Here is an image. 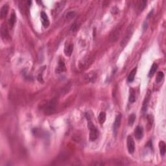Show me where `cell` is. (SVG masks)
<instances>
[{
	"instance_id": "6da1fadb",
	"label": "cell",
	"mask_w": 166,
	"mask_h": 166,
	"mask_svg": "<svg viewBox=\"0 0 166 166\" xmlns=\"http://www.w3.org/2000/svg\"><path fill=\"white\" fill-rule=\"evenodd\" d=\"M56 102L55 99L49 101L45 104L44 107V111L46 114H52L55 112L56 108Z\"/></svg>"
},
{
	"instance_id": "7a4b0ae2",
	"label": "cell",
	"mask_w": 166,
	"mask_h": 166,
	"mask_svg": "<svg viewBox=\"0 0 166 166\" xmlns=\"http://www.w3.org/2000/svg\"><path fill=\"white\" fill-rule=\"evenodd\" d=\"M88 127L90 129V140L91 141H95L99 136V132L97 128L95 127L92 121H88Z\"/></svg>"
},
{
	"instance_id": "3957f363",
	"label": "cell",
	"mask_w": 166,
	"mask_h": 166,
	"mask_svg": "<svg viewBox=\"0 0 166 166\" xmlns=\"http://www.w3.org/2000/svg\"><path fill=\"white\" fill-rule=\"evenodd\" d=\"M127 149L128 151L130 154H132L135 151V144H134V140L132 136H129L127 140Z\"/></svg>"
},
{
	"instance_id": "277c9868",
	"label": "cell",
	"mask_w": 166,
	"mask_h": 166,
	"mask_svg": "<svg viewBox=\"0 0 166 166\" xmlns=\"http://www.w3.org/2000/svg\"><path fill=\"white\" fill-rule=\"evenodd\" d=\"M41 18H42V22L44 27L47 28L49 25V19L48 18V16L46 14L45 12H41Z\"/></svg>"
},
{
	"instance_id": "5b68a950",
	"label": "cell",
	"mask_w": 166,
	"mask_h": 166,
	"mask_svg": "<svg viewBox=\"0 0 166 166\" xmlns=\"http://www.w3.org/2000/svg\"><path fill=\"white\" fill-rule=\"evenodd\" d=\"M134 136L137 139H142L144 136V129L140 126H138L134 131Z\"/></svg>"
},
{
	"instance_id": "8992f818",
	"label": "cell",
	"mask_w": 166,
	"mask_h": 166,
	"mask_svg": "<svg viewBox=\"0 0 166 166\" xmlns=\"http://www.w3.org/2000/svg\"><path fill=\"white\" fill-rule=\"evenodd\" d=\"M121 115L119 114L118 116H116L115 121L114 123V131L115 132H117L118 129H119L120 124H121Z\"/></svg>"
},
{
	"instance_id": "52a82bcc",
	"label": "cell",
	"mask_w": 166,
	"mask_h": 166,
	"mask_svg": "<svg viewBox=\"0 0 166 166\" xmlns=\"http://www.w3.org/2000/svg\"><path fill=\"white\" fill-rule=\"evenodd\" d=\"M8 6L7 5H4L1 8V10H0V17L1 19H3L4 18H5L8 13Z\"/></svg>"
},
{
	"instance_id": "ba28073f",
	"label": "cell",
	"mask_w": 166,
	"mask_h": 166,
	"mask_svg": "<svg viewBox=\"0 0 166 166\" xmlns=\"http://www.w3.org/2000/svg\"><path fill=\"white\" fill-rule=\"evenodd\" d=\"M132 32L131 29H130V30H128L127 32V34H126V36L124 37V38L123 39L122 42H121V45H122V46H125V45H126V44L129 42V39L131 38V34H132Z\"/></svg>"
},
{
	"instance_id": "9c48e42d",
	"label": "cell",
	"mask_w": 166,
	"mask_h": 166,
	"mask_svg": "<svg viewBox=\"0 0 166 166\" xmlns=\"http://www.w3.org/2000/svg\"><path fill=\"white\" fill-rule=\"evenodd\" d=\"M1 34L2 38L3 39H6L8 37V31H7V28L5 25H2L1 28Z\"/></svg>"
},
{
	"instance_id": "30bf717a",
	"label": "cell",
	"mask_w": 166,
	"mask_h": 166,
	"mask_svg": "<svg viewBox=\"0 0 166 166\" xmlns=\"http://www.w3.org/2000/svg\"><path fill=\"white\" fill-rule=\"evenodd\" d=\"M159 148H160V152L162 156H164L166 151V144H165L164 142H163V141L160 142V143H159Z\"/></svg>"
},
{
	"instance_id": "8fae6325",
	"label": "cell",
	"mask_w": 166,
	"mask_h": 166,
	"mask_svg": "<svg viewBox=\"0 0 166 166\" xmlns=\"http://www.w3.org/2000/svg\"><path fill=\"white\" fill-rule=\"evenodd\" d=\"M15 22H16V14L14 12H12V13L10 14V17L9 19V25L10 28L13 27V26L14 25Z\"/></svg>"
},
{
	"instance_id": "7c38bea8",
	"label": "cell",
	"mask_w": 166,
	"mask_h": 166,
	"mask_svg": "<svg viewBox=\"0 0 166 166\" xmlns=\"http://www.w3.org/2000/svg\"><path fill=\"white\" fill-rule=\"evenodd\" d=\"M106 118H107L106 113L104 112H100V114H99L98 116V120L101 124H103L105 122Z\"/></svg>"
},
{
	"instance_id": "4fadbf2b",
	"label": "cell",
	"mask_w": 166,
	"mask_h": 166,
	"mask_svg": "<svg viewBox=\"0 0 166 166\" xmlns=\"http://www.w3.org/2000/svg\"><path fill=\"white\" fill-rule=\"evenodd\" d=\"M157 68H158V65H157L156 63H154L152 65L150 71H149V77L153 76L154 74H155L156 71H157Z\"/></svg>"
},
{
	"instance_id": "5bb4252c",
	"label": "cell",
	"mask_w": 166,
	"mask_h": 166,
	"mask_svg": "<svg viewBox=\"0 0 166 166\" xmlns=\"http://www.w3.org/2000/svg\"><path fill=\"white\" fill-rule=\"evenodd\" d=\"M136 70H137V69L136 68H134V69H133L131 71V72L130 73V74L129 75V76H128V81L129 82H132V81H134V77H135V75H136Z\"/></svg>"
},
{
	"instance_id": "9a60e30c",
	"label": "cell",
	"mask_w": 166,
	"mask_h": 166,
	"mask_svg": "<svg viewBox=\"0 0 166 166\" xmlns=\"http://www.w3.org/2000/svg\"><path fill=\"white\" fill-rule=\"evenodd\" d=\"M149 98H150V94H149V93L148 92L147 94V95H146V97H145V101H144V102L143 108H142V109H143V111H145V110H146V109H147L149 101Z\"/></svg>"
},
{
	"instance_id": "2e32d148",
	"label": "cell",
	"mask_w": 166,
	"mask_h": 166,
	"mask_svg": "<svg viewBox=\"0 0 166 166\" xmlns=\"http://www.w3.org/2000/svg\"><path fill=\"white\" fill-rule=\"evenodd\" d=\"M73 45L72 44H69L68 45V47L65 48V54L67 56H70L73 51Z\"/></svg>"
},
{
	"instance_id": "e0dca14e",
	"label": "cell",
	"mask_w": 166,
	"mask_h": 166,
	"mask_svg": "<svg viewBox=\"0 0 166 166\" xmlns=\"http://www.w3.org/2000/svg\"><path fill=\"white\" fill-rule=\"evenodd\" d=\"M164 77V73L162 72V71L158 72L157 75V77H156V82H157V83H160V82L163 80Z\"/></svg>"
},
{
	"instance_id": "ac0fdd59",
	"label": "cell",
	"mask_w": 166,
	"mask_h": 166,
	"mask_svg": "<svg viewBox=\"0 0 166 166\" xmlns=\"http://www.w3.org/2000/svg\"><path fill=\"white\" fill-rule=\"evenodd\" d=\"M58 69L59 71H64L66 70V66H65L64 62L61 59L60 60L59 62H58Z\"/></svg>"
},
{
	"instance_id": "d6986e66",
	"label": "cell",
	"mask_w": 166,
	"mask_h": 166,
	"mask_svg": "<svg viewBox=\"0 0 166 166\" xmlns=\"http://www.w3.org/2000/svg\"><path fill=\"white\" fill-rule=\"evenodd\" d=\"M135 101H136L135 92H134L132 89H131V94H130V96H129V101L131 102V103H134Z\"/></svg>"
},
{
	"instance_id": "ffe728a7",
	"label": "cell",
	"mask_w": 166,
	"mask_h": 166,
	"mask_svg": "<svg viewBox=\"0 0 166 166\" xmlns=\"http://www.w3.org/2000/svg\"><path fill=\"white\" fill-rule=\"evenodd\" d=\"M136 119V116L134 114H132L131 116H129V121H128V123H129V125L132 126V125L134 124V121H135Z\"/></svg>"
},
{
	"instance_id": "44dd1931",
	"label": "cell",
	"mask_w": 166,
	"mask_h": 166,
	"mask_svg": "<svg viewBox=\"0 0 166 166\" xmlns=\"http://www.w3.org/2000/svg\"><path fill=\"white\" fill-rule=\"evenodd\" d=\"M146 3H147V1H140V5H139V6H138L139 11L141 12L144 9V8L145 7V5H146Z\"/></svg>"
},
{
	"instance_id": "7402d4cb",
	"label": "cell",
	"mask_w": 166,
	"mask_h": 166,
	"mask_svg": "<svg viewBox=\"0 0 166 166\" xmlns=\"http://www.w3.org/2000/svg\"><path fill=\"white\" fill-rule=\"evenodd\" d=\"M75 16V12L74 11L68 12L66 14V18H68V19H71V18H74Z\"/></svg>"
}]
</instances>
